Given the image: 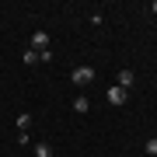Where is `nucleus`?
Returning <instances> with one entry per match:
<instances>
[{"instance_id": "9", "label": "nucleus", "mask_w": 157, "mask_h": 157, "mask_svg": "<svg viewBox=\"0 0 157 157\" xmlns=\"http://www.w3.org/2000/svg\"><path fill=\"white\" fill-rule=\"evenodd\" d=\"M143 150L150 154V157H157V136H154V140H147V147H143Z\"/></svg>"}, {"instance_id": "6", "label": "nucleus", "mask_w": 157, "mask_h": 157, "mask_svg": "<svg viewBox=\"0 0 157 157\" xmlns=\"http://www.w3.org/2000/svg\"><path fill=\"white\" fill-rule=\"evenodd\" d=\"M14 126L21 129V133H28V129H32V115H28V112H21V115L14 119Z\"/></svg>"}, {"instance_id": "10", "label": "nucleus", "mask_w": 157, "mask_h": 157, "mask_svg": "<svg viewBox=\"0 0 157 157\" xmlns=\"http://www.w3.org/2000/svg\"><path fill=\"white\" fill-rule=\"evenodd\" d=\"M150 11H154V14H157V0H154V4H150Z\"/></svg>"}, {"instance_id": "5", "label": "nucleus", "mask_w": 157, "mask_h": 157, "mask_svg": "<svg viewBox=\"0 0 157 157\" xmlns=\"http://www.w3.org/2000/svg\"><path fill=\"white\" fill-rule=\"evenodd\" d=\"M73 108H77L80 115H84V112H91V98H87V94H80V98H73Z\"/></svg>"}, {"instance_id": "7", "label": "nucleus", "mask_w": 157, "mask_h": 157, "mask_svg": "<svg viewBox=\"0 0 157 157\" xmlns=\"http://www.w3.org/2000/svg\"><path fill=\"white\" fill-rule=\"evenodd\" d=\"M32 150H35V157H52V147L49 143H35Z\"/></svg>"}, {"instance_id": "3", "label": "nucleus", "mask_w": 157, "mask_h": 157, "mask_svg": "<svg viewBox=\"0 0 157 157\" xmlns=\"http://www.w3.org/2000/svg\"><path fill=\"white\" fill-rule=\"evenodd\" d=\"M28 49H35V52L49 49V35H45L42 28H39V32H32V39H28Z\"/></svg>"}, {"instance_id": "4", "label": "nucleus", "mask_w": 157, "mask_h": 157, "mask_svg": "<svg viewBox=\"0 0 157 157\" xmlns=\"http://www.w3.org/2000/svg\"><path fill=\"white\" fill-rule=\"evenodd\" d=\"M133 80H136V73L129 70V67H122V70H119V87H122V91H129V87H133Z\"/></svg>"}, {"instance_id": "8", "label": "nucleus", "mask_w": 157, "mask_h": 157, "mask_svg": "<svg viewBox=\"0 0 157 157\" xmlns=\"http://www.w3.org/2000/svg\"><path fill=\"white\" fill-rule=\"evenodd\" d=\"M35 63H39V52H35V49H25V67H35Z\"/></svg>"}, {"instance_id": "2", "label": "nucleus", "mask_w": 157, "mask_h": 157, "mask_svg": "<svg viewBox=\"0 0 157 157\" xmlns=\"http://www.w3.org/2000/svg\"><path fill=\"white\" fill-rule=\"evenodd\" d=\"M126 98H129V91H122L119 84L105 91V101H108V105H115V108H119V105H126Z\"/></svg>"}, {"instance_id": "1", "label": "nucleus", "mask_w": 157, "mask_h": 157, "mask_svg": "<svg viewBox=\"0 0 157 157\" xmlns=\"http://www.w3.org/2000/svg\"><path fill=\"white\" fill-rule=\"evenodd\" d=\"M70 80H73V84H77V87L91 84V80H94V67H77V70L70 73Z\"/></svg>"}]
</instances>
